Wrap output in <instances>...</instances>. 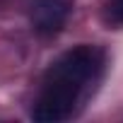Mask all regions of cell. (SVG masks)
I'll list each match as a JSON object with an SVG mask.
<instances>
[{
	"label": "cell",
	"instance_id": "1",
	"mask_svg": "<svg viewBox=\"0 0 123 123\" xmlns=\"http://www.w3.org/2000/svg\"><path fill=\"white\" fill-rule=\"evenodd\" d=\"M101 68L104 51L99 46L82 43L65 51L48 68L31 118L39 123H60L70 118L89 87L97 82Z\"/></svg>",
	"mask_w": 123,
	"mask_h": 123
},
{
	"label": "cell",
	"instance_id": "2",
	"mask_svg": "<svg viewBox=\"0 0 123 123\" xmlns=\"http://www.w3.org/2000/svg\"><path fill=\"white\" fill-rule=\"evenodd\" d=\"M70 0H39L31 7V27L41 36H53L65 27Z\"/></svg>",
	"mask_w": 123,
	"mask_h": 123
},
{
	"label": "cell",
	"instance_id": "3",
	"mask_svg": "<svg viewBox=\"0 0 123 123\" xmlns=\"http://www.w3.org/2000/svg\"><path fill=\"white\" fill-rule=\"evenodd\" d=\"M106 22L113 27H123V0H109L106 3Z\"/></svg>",
	"mask_w": 123,
	"mask_h": 123
}]
</instances>
